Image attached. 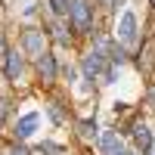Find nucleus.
I'll use <instances>...</instances> for the list:
<instances>
[{"instance_id": "f257e3e1", "label": "nucleus", "mask_w": 155, "mask_h": 155, "mask_svg": "<svg viewBox=\"0 0 155 155\" xmlns=\"http://www.w3.org/2000/svg\"><path fill=\"white\" fill-rule=\"evenodd\" d=\"M68 19H71V28L78 34H87L90 28H93V9H90L87 0H74V3H68Z\"/></svg>"}, {"instance_id": "f03ea898", "label": "nucleus", "mask_w": 155, "mask_h": 155, "mask_svg": "<svg viewBox=\"0 0 155 155\" xmlns=\"http://www.w3.org/2000/svg\"><path fill=\"white\" fill-rule=\"evenodd\" d=\"M22 47H25V53H28V56H41V53H44V31L28 28V31L22 34Z\"/></svg>"}, {"instance_id": "7ed1b4c3", "label": "nucleus", "mask_w": 155, "mask_h": 155, "mask_svg": "<svg viewBox=\"0 0 155 155\" xmlns=\"http://www.w3.org/2000/svg\"><path fill=\"white\" fill-rule=\"evenodd\" d=\"M37 74H41L44 84H53V81H56V59L50 56V53H41V56H37Z\"/></svg>"}, {"instance_id": "20e7f679", "label": "nucleus", "mask_w": 155, "mask_h": 155, "mask_svg": "<svg viewBox=\"0 0 155 155\" xmlns=\"http://www.w3.org/2000/svg\"><path fill=\"white\" fill-rule=\"evenodd\" d=\"M115 34H118L124 44L137 41V16H134V12H124V16H121V22H118V31H115Z\"/></svg>"}, {"instance_id": "39448f33", "label": "nucleus", "mask_w": 155, "mask_h": 155, "mask_svg": "<svg viewBox=\"0 0 155 155\" xmlns=\"http://www.w3.org/2000/svg\"><path fill=\"white\" fill-rule=\"evenodd\" d=\"M134 143L143 149V152L152 146V134H149V127H146L143 121H137V124H134Z\"/></svg>"}, {"instance_id": "423d86ee", "label": "nucleus", "mask_w": 155, "mask_h": 155, "mask_svg": "<svg viewBox=\"0 0 155 155\" xmlns=\"http://www.w3.org/2000/svg\"><path fill=\"white\" fill-rule=\"evenodd\" d=\"M84 71L87 74H102V78H109L106 71H102V53H90L84 59Z\"/></svg>"}, {"instance_id": "0eeeda50", "label": "nucleus", "mask_w": 155, "mask_h": 155, "mask_svg": "<svg viewBox=\"0 0 155 155\" xmlns=\"http://www.w3.org/2000/svg\"><path fill=\"white\" fill-rule=\"evenodd\" d=\"M34 127H37V115H25V118L16 124V137H22V140H25V137H31V134H34Z\"/></svg>"}, {"instance_id": "6e6552de", "label": "nucleus", "mask_w": 155, "mask_h": 155, "mask_svg": "<svg viewBox=\"0 0 155 155\" xmlns=\"http://www.w3.org/2000/svg\"><path fill=\"white\" fill-rule=\"evenodd\" d=\"M19 74H22V56L19 53H6V78L16 81Z\"/></svg>"}, {"instance_id": "1a4fd4ad", "label": "nucleus", "mask_w": 155, "mask_h": 155, "mask_svg": "<svg viewBox=\"0 0 155 155\" xmlns=\"http://www.w3.org/2000/svg\"><path fill=\"white\" fill-rule=\"evenodd\" d=\"M102 146H106L109 155H121V152H124L121 143H118V137H115V130H106V134H102Z\"/></svg>"}, {"instance_id": "9d476101", "label": "nucleus", "mask_w": 155, "mask_h": 155, "mask_svg": "<svg viewBox=\"0 0 155 155\" xmlns=\"http://www.w3.org/2000/svg\"><path fill=\"white\" fill-rule=\"evenodd\" d=\"M78 127H81V137H84V140H93V137H96V124H90V121H81Z\"/></svg>"}, {"instance_id": "9b49d317", "label": "nucleus", "mask_w": 155, "mask_h": 155, "mask_svg": "<svg viewBox=\"0 0 155 155\" xmlns=\"http://www.w3.org/2000/svg\"><path fill=\"white\" fill-rule=\"evenodd\" d=\"M53 37L59 44H68V34H65V28H62V25H53Z\"/></svg>"}, {"instance_id": "f8f14e48", "label": "nucleus", "mask_w": 155, "mask_h": 155, "mask_svg": "<svg viewBox=\"0 0 155 155\" xmlns=\"http://www.w3.org/2000/svg\"><path fill=\"white\" fill-rule=\"evenodd\" d=\"M53 9H56V12H65V9H68V0H53Z\"/></svg>"}, {"instance_id": "ddd939ff", "label": "nucleus", "mask_w": 155, "mask_h": 155, "mask_svg": "<svg viewBox=\"0 0 155 155\" xmlns=\"http://www.w3.org/2000/svg\"><path fill=\"white\" fill-rule=\"evenodd\" d=\"M99 3L106 6V9H115V6H118V0H99Z\"/></svg>"}, {"instance_id": "4468645a", "label": "nucleus", "mask_w": 155, "mask_h": 155, "mask_svg": "<svg viewBox=\"0 0 155 155\" xmlns=\"http://www.w3.org/2000/svg\"><path fill=\"white\" fill-rule=\"evenodd\" d=\"M149 106L155 109V87H149Z\"/></svg>"}, {"instance_id": "2eb2a0df", "label": "nucleus", "mask_w": 155, "mask_h": 155, "mask_svg": "<svg viewBox=\"0 0 155 155\" xmlns=\"http://www.w3.org/2000/svg\"><path fill=\"white\" fill-rule=\"evenodd\" d=\"M3 118H6V102L0 99V121H3Z\"/></svg>"}, {"instance_id": "dca6fc26", "label": "nucleus", "mask_w": 155, "mask_h": 155, "mask_svg": "<svg viewBox=\"0 0 155 155\" xmlns=\"http://www.w3.org/2000/svg\"><path fill=\"white\" fill-rule=\"evenodd\" d=\"M12 155H28V152H25V149H16V152H12Z\"/></svg>"}]
</instances>
